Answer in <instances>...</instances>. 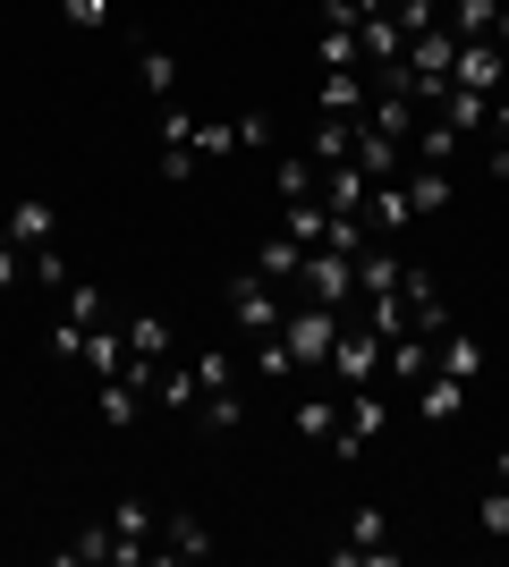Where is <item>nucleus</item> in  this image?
<instances>
[{
  "label": "nucleus",
  "instance_id": "42",
  "mask_svg": "<svg viewBox=\"0 0 509 567\" xmlns=\"http://www.w3.org/2000/svg\"><path fill=\"white\" fill-rule=\"evenodd\" d=\"M492 483H509V450H501V457H492Z\"/></svg>",
  "mask_w": 509,
  "mask_h": 567
},
{
  "label": "nucleus",
  "instance_id": "38",
  "mask_svg": "<svg viewBox=\"0 0 509 567\" xmlns=\"http://www.w3.org/2000/svg\"><path fill=\"white\" fill-rule=\"evenodd\" d=\"M272 144H281L272 111H238V153H272Z\"/></svg>",
  "mask_w": 509,
  "mask_h": 567
},
{
  "label": "nucleus",
  "instance_id": "25",
  "mask_svg": "<svg viewBox=\"0 0 509 567\" xmlns=\"http://www.w3.org/2000/svg\"><path fill=\"white\" fill-rule=\"evenodd\" d=\"M332 424H339V399H323V390L289 406V432H297V441H332Z\"/></svg>",
  "mask_w": 509,
  "mask_h": 567
},
{
  "label": "nucleus",
  "instance_id": "12",
  "mask_svg": "<svg viewBox=\"0 0 509 567\" xmlns=\"http://www.w3.org/2000/svg\"><path fill=\"white\" fill-rule=\"evenodd\" d=\"M434 373H450V381H467V390H476V381H485V348H476L467 331H441V339H434Z\"/></svg>",
  "mask_w": 509,
  "mask_h": 567
},
{
  "label": "nucleus",
  "instance_id": "30",
  "mask_svg": "<svg viewBox=\"0 0 509 567\" xmlns=\"http://www.w3.org/2000/svg\"><path fill=\"white\" fill-rule=\"evenodd\" d=\"M255 381H272V390H289V381H297V355L281 348V331L255 339Z\"/></svg>",
  "mask_w": 509,
  "mask_h": 567
},
{
  "label": "nucleus",
  "instance_id": "22",
  "mask_svg": "<svg viewBox=\"0 0 509 567\" xmlns=\"http://www.w3.org/2000/svg\"><path fill=\"white\" fill-rule=\"evenodd\" d=\"M255 271H264L272 288H281V280L297 288V271H306V246H297V237H264V246H255Z\"/></svg>",
  "mask_w": 509,
  "mask_h": 567
},
{
  "label": "nucleus",
  "instance_id": "19",
  "mask_svg": "<svg viewBox=\"0 0 509 567\" xmlns=\"http://www.w3.org/2000/svg\"><path fill=\"white\" fill-rule=\"evenodd\" d=\"M315 153H281V162H272V187H281V204H315Z\"/></svg>",
  "mask_w": 509,
  "mask_h": 567
},
{
  "label": "nucleus",
  "instance_id": "23",
  "mask_svg": "<svg viewBox=\"0 0 509 567\" xmlns=\"http://www.w3.org/2000/svg\"><path fill=\"white\" fill-rule=\"evenodd\" d=\"M399 271H408V262L390 255V246H365V255H357V297H390Z\"/></svg>",
  "mask_w": 509,
  "mask_h": 567
},
{
  "label": "nucleus",
  "instance_id": "1",
  "mask_svg": "<svg viewBox=\"0 0 509 567\" xmlns=\"http://www.w3.org/2000/svg\"><path fill=\"white\" fill-rule=\"evenodd\" d=\"M339 322H348V313H339V306H315V297L281 313V348L297 355V373H323V364H332V348H339Z\"/></svg>",
  "mask_w": 509,
  "mask_h": 567
},
{
  "label": "nucleus",
  "instance_id": "7",
  "mask_svg": "<svg viewBox=\"0 0 509 567\" xmlns=\"http://www.w3.org/2000/svg\"><path fill=\"white\" fill-rule=\"evenodd\" d=\"M501 60H509V51L492 43V34H476V43H459V60H450V85H467V94H501Z\"/></svg>",
  "mask_w": 509,
  "mask_h": 567
},
{
  "label": "nucleus",
  "instance_id": "37",
  "mask_svg": "<svg viewBox=\"0 0 509 567\" xmlns=\"http://www.w3.org/2000/svg\"><path fill=\"white\" fill-rule=\"evenodd\" d=\"M476 525H485L492 543H509V483H485V499H476Z\"/></svg>",
  "mask_w": 509,
  "mask_h": 567
},
{
  "label": "nucleus",
  "instance_id": "24",
  "mask_svg": "<svg viewBox=\"0 0 509 567\" xmlns=\"http://www.w3.org/2000/svg\"><path fill=\"white\" fill-rule=\"evenodd\" d=\"M136 85H145L153 102H170V94H179V60H170L162 43H145V51H136Z\"/></svg>",
  "mask_w": 509,
  "mask_h": 567
},
{
  "label": "nucleus",
  "instance_id": "32",
  "mask_svg": "<svg viewBox=\"0 0 509 567\" xmlns=\"http://www.w3.org/2000/svg\"><path fill=\"white\" fill-rule=\"evenodd\" d=\"M60 297H69V322H77V331H94V322H111V306H102V288H94V280H69Z\"/></svg>",
  "mask_w": 509,
  "mask_h": 567
},
{
  "label": "nucleus",
  "instance_id": "18",
  "mask_svg": "<svg viewBox=\"0 0 509 567\" xmlns=\"http://www.w3.org/2000/svg\"><path fill=\"white\" fill-rule=\"evenodd\" d=\"M374 102H365V76L357 69H332L323 76V118H365Z\"/></svg>",
  "mask_w": 509,
  "mask_h": 567
},
{
  "label": "nucleus",
  "instance_id": "33",
  "mask_svg": "<svg viewBox=\"0 0 509 567\" xmlns=\"http://www.w3.org/2000/svg\"><path fill=\"white\" fill-rule=\"evenodd\" d=\"M153 399H162L170 415H195V399H204V390H195V373H179V364H162V381H153Z\"/></svg>",
  "mask_w": 509,
  "mask_h": 567
},
{
  "label": "nucleus",
  "instance_id": "3",
  "mask_svg": "<svg viewBox=\"0 0 509 567\" xmlns=\"http://www.w3.org/2000/svg\"><path fill=\"white\" fill-rule=\"evenodd\" d=\"M323 373H332L339 390H374V373H383V331L348 313V322H339V348H332V364H323Z\"/></svg>",
  "mask_w": 509,
  "mask_h": 567
},
{
  "label": "nucleus",
  "instance_id": "41",
  "mask_svg": "<svg viewBox=\"0 0 509 567\" xmlns=\"http://www.w3.org/2000/svg\"><path fill=\"white\" fill-rule=\"evenodd\" d=\"M492 43H501V51H509V9H501V18H492Z\"/></svg>",
  "mask_w": 509,
  "mask_h": 567
},
{
  "label": "nucleus",
  "instance_id": "16",
  "mask_svg": "<svg viewBox=\"0 0 509 567\" xmlns=\"http://www.w3.org/2000/svg\"><path fill=\"white\" fill-rule=\"evenodd\" d=\"M187 424L204 432V441H221V432H238V424H246V399H238V390H213V399H195Z\"/></svg>",
  "mask_w": 509,
  "mask_h": 567
},
{
  "label": "nucleus",
  "instance_id": "6",
  "mask_svg": "<svg viewBox=\"0 0 509 567\" xmlns=\"http://www.w3.org/2000/svg\"><path fill=\"white\" fill-rule=\"evenodd\" d=\"M332 559H390V508L383 499H357V508H348V543H339Z\"/></svg>",
  "mask_w": 509,
  "mask_h": 567
},
{
  "label": "nucleus",
  "instance_id": "2",
  "mask_svg": "<svg viewBox=\"0 0 509 567\" xmlns=\"http://www.w3.org/2000/svg\"><path fill=\"white\" fill-rule=\"evenodd\" d=\"M383 424H390V399H374V390H339V424H332L323 450H332L339 466H357V457L383 441Z\"/></svg>",
  "mask_w": 509,
  "mask_h": 567
},
{
  "label": "nucleus",
  "instance_id": "5",
  "mask_svg": "<svg viewBox=\"0 0 509 567\" xmlns=\"http://www.w3.org/2000/svg\"><path fill=\"white\" fill-rule=\"evenodd\" d=\"M281 313H289V306L272 297V280H264V271H255V280H238V288H230V322H238L246 339H272V331H281Z\"/></svg>",
  "mask_w": 509,
  "mask_h": 567
},
{
  "label": "nucleus",
  "instance_id": "28",
  "mask_svg": "<svg viewBox=\"0 0 509 567\" xmlns=\"http://www.w3.org/2000/svg\"><path fill=\"white\" fill-rule=\"evenodd\" d=\"M26 280H34V288H51V297H60V288L77 280V262L60 255V246H34V255H26Z\"/></svg>",
  "mask_w": 509,
  "mask_h": 567
},
{
  "label": "nucleus",
  "instance_id": "34",
  "mask_svg": "<svg viewBox=\"0 0 509 567\" xmlns=\"http://www.w3.org/2000/svg\"><path fill=\"white\" fill-rule=\"evenodd\" d=\"M128 355H170V322L162 313H128Z\"/></svg>",
  "mask_w": 509,
  "mask_h": 567
},
{
  "label": "nucleus",
  "instance_id": "35",
  "mask_svg": "<svg viewBox=\"0 0 509 567\" xmlns=\"http://www.w3.org/2000/svg\"><path fill=\"white\" fill-rule=\"evenodd\" d=\"M111 9H120V0H60V25H69V34H102Z\"/></svg>",
  "mask_w": 509,
  "mask_h": 567
},
{
  "label": "nucleus",
  "instance_id": "10",
  "mask_svg": "<svg viewBox=\"0 0 509 567\" xmlns=\"http://www.w3.org/2000/svg\"><path fill=\"white\" fill-rule=\"evenodd\" d=\"M357 127H365V118H315V136H306L315 169H339V162H357Z\"/></svg>",
  "mask_w": 509,
  "mask_h": 567
},
{
  "label": "nucleus",
  "instance_id": "11",
  "mask_svg": "<svg viewBox=\"0 0 509 567\" xmlns=\"http://www.w3.org/2000/svg\"><path fill=\"white\" fill-rule=\"evenodd\" d=\"M153 559H213V525H204V517H162Z\"/></svg>",
  "mask_w": 509,
  "mask_h": 567
},
{
  "label": "nucleus",
  "instance_id": "26",
  "mask_svg": "<svg viewBox=\"0 0 509 567\" xmlns=\"http://www.w3.org/2000/svg\"><path fill=\"white\" fill-rule=\"evenodd\" d=\"M195 162H230V153H238V118H195Z\"/></svg>",
  "mask_w": 509,
  "mask_h": 567
},
{
  "label": "nucleus",
  "instance_id": "8",
  "mask_svg": "<svg viewBox=\"0 0 509 567\" xmlns=\"http://www.w3.org/2000/svg\"><path fill=\"white\" fill-rule=\"evenodd\" d=\"M408 220H416L408 187H399V178H374V195H365V229H374V237H383V246H390V237L408 229Z\"/></svg>",
  "mask_w": 509,
  "mask_h": 567
},
{
  "label": "nucleus",
  "instance_id": "9",
  "mask_svg": "<svg viewBox=\"0 0 509 567\" xmlns=\"http://www.w3.org/2000/svg\"><path fill=\"white\" fill-rule=\"evenodd\" d=\"M111 534H120V550H128V559H145V550L162 543V517H153L145 499H120V508H111Z\"/></svg>",
  "mask_w": 509,
  "mask_h": 567
},
{
  "label": "nucleus",
  "instance_id": "27",
  "mask_svg": "<svg viewBox=\"0 0 509 567\" xmlns=\"http://www.w3.org/2000/svg\"><path fill=\"white\" fill-rule=\"evenodd\" d=\"M187 373H195V390L213 399V390H238V355H230V348H204V355L187 364Z\"/></svg>",
  "mask_w": 509,
  "mask_h": 567
},
{
  "label": "nucleus",
  "instance_id": "39",
  "mask_svg": "<svg viewBox=\"0 0 509 567\" xmlns=\"http://www.w3.org/2000/svg\"><path fill=\"white\" fill-rule=\"evenodd\" d=\"M390 18H399V34H434V25H441V0H390Z\"/></svg>",
  "mask_w": 509,
  "mask_h": 567
},
{
  "label": "nucleus",
  "instance_id": "20",
  "mask_svg": "<svg viewBox=\"0 0 509 567\" xmlns=\"http://www.w3.org/2000/svg\"><path fill=\"white\" fill-rule=\"evenodd\" d=\"M102 424H111V432H128V424H136V415H145V390H136V381H128V373H111V381H102Z\"/></svg>",
  "mask_w": 509,
  "mask_h": 567
},
{
  "label": "nucleus",
  "instance_id": "40",
  "mask_svg": "<svg viewBox=\"0 0 509 567\" xmlns=\"http://www.w3.org/2000/svg\"><path fill=\"white\" fill-rule=\"evenodd\" d=\"M162 178H170V187H187V178H195V144H162Z\"/></svg>",
  "mask_w": 509,
  "mask_h": 567
},
{
  "label": "nucleus",
  "instance_id": "31",
  "mask_svg": "<svg viewBox=\"0 0 509 567\" xmlns=\"http://www.w3.org/2000/svg\"><path fill=\"white\" fill-rule=\"evenodd\" d=\"M323 229H332V213H323V204H289V213H281V237H297L306 255L323 246Z\"/></svg>",
  "mask_w": 509,
  "mask_h": 567
},
{
  "label": "nucleus",
  "instance_id": "36",
  "mask_svg": "<svg viewBox=\"0 0 509 567\" xmlns=\"http://www.w3.org/2000/svg\"><path fill=\"white\" fill-rule=\"evenodd\" d=\"M323 69H365V51H357V25H323Z\"/></svg>",
  "mask_w": 509,
  "mask_h": 567
},
{
  "label": "nucleus",
  "instance_id": "29",
  "mask_svg": "<svg viewBox=\"0 0 509 567\" xmlns=\"http://www.w3.org/2000/svg\"><path fill=\"white\" fill-rule=\"evenodd\" d=\"M60 559H69V567H94V559H128V550H120V534H111V525H85Z\"/></svg>",
  "mask_w": 509,
  "mask_h": 567
},
{
  "label": "nucleus",
  "instance_id": "4",
  "mask_svg": "<svg viewBox=\"0 0 509 567\" xmlns=\"http://www.w3.org/2000/svg\"><path fill=\"white\" fill-rule=\"evenodd\" d=\"M297 288H306V297H315V306H357V262L348 255H332V246H315V255H306V271H297Z\"/></svg>",
  "mask_w": 509,
  "mask_h": 567
},
{
  "label": "nucleus",
  "instance_id": "21",
  "mask_svg": "<svg viewBox=\"0 0 509 567\" xmlns=\"http://www.w3.org/2000/svg\"><path fill=\"white\" fill-rule=\"evenodd\" d=\"M323 195H332L323 213H365V195H374V178H365L357 162H339V169H323Z\"/></svg>",
  "mask_w": 509,
  "mask_h": 567
},
{
  "label": "nucleus",
  "instance_id": "14",
  "mask_svg": "<svg viewBox=\"0 0 509 567\" xmlns=\"http://www.w3.org/2000/svg\"><path fill=\"white\" fill-rule=\"evenodd\" d=\"M383 364H390V381H399V390H416V381L434 373V339H383Z\"/></svg>",
  "mask_w": 509,
  "mask_h": 567
},
{
  "label": "nucleus",
  "instance_id": "17",
  "mask_svg": "<svg viewBox=\"0 0 509 567\" xmlns=\"http://www.w3.org/2000/svg\"><path fill=\"white\" fill-rule=\"evenodd\" d=\"M9 237H18L26 255H34V246H60V220H51V204H9Z\"/></svg>",
  "mask_w": 509,
  "mask_h": 567
},
{
  "label": "nucleus",
  "instance_id": "15",
  "mask_svg": "<svg viewBox=\"0 0 509 567\" xmlns=\"http://www.w3.org/2000/svg\"><path fill=\"white\" fill-rule=\"evenodd\" d=\"M77 364H85L94 381H111V373L128 364V331H120V322H94V331H85V355H77Z\"/></svg>",
  "mask_w": 509,
  "mask_h": 567
},
{
  "label": "nucleus",
  "instance_id": "13",
  "mask_svg": "<svg viewBox=\"0 0 509 567\" xmlns=\"http://www.w3.org/2000/svg\"><path fill=\"white\" fill-rule=\"evenodd\" d=\"M408 399H416V415H425V424H450V415L467 406V381H450V373H425V381L408 390Z\"/></svg>",
  "mask_w": 509,
  "mask_h": 567
}]
</instances>
